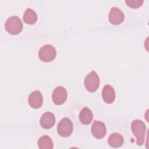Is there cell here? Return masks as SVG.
<instances>
[{"label": "cell", "mask_w": 149, "mask_h": 149, "mask_svg": "<svg viewBox=\"0 0 149 149\" xmlns=\"http://www.w3.org/2000/svg\"><path fill=\"white\" fill-rule=\"evenodd\" d=\"M93 118V112L90 109L87 107L83 108L80 113V121L84 125H88L91 123Z\"/></svg>", "instance_id": "4fadbf2b"}, {"label": "cell", "mask_w": 149, "mask_h": 149, "mask_svg": "<svg viewBox=\"0 0 149 149\" xmlns=\"http://www.w3.org/2000/svg\"><path fill=\"white\" fill-rule=\"evenodd\" d=\"M28 101L31 108L34 109L40 108L42 106L43 102L42 95L39 91L36 90L29 95Z\"/></svg>", "instance_id": "9c48e42d"}, {"label": "cell", "mask_w": 149, "mask_h": 149, "mask_svg": "<svg viewBox=\"0 0 149 149\" xmlns=\"http://www.w3.org/2000/svg\"><path fill=\"white\" fill-rule=\"evenodd\" d=\"M24 22L29 24H33L37 20L36 12L31 8H27L23 15Z\"/></svg>", "instance_id": "5bb4252c"}, {"label": "cell", "mask_w": 149, "mask_h": 149, "mask_svg": "<svg viewBox=\"0 0 149 149\" xmlns=\"http://www.w3.org/2000/svg\"><path fill=\"white\" fill-rule=\"evenodd\" d=\"M91 133L97 139H102L106 134L107 130L105 124L98 120H95L91 128Z\"/></svg>", "instance_id": "ba28073f"}, {"label": "cell", "mask_w": 149, "mask_h": 149, "mask_svg": "<svg viewBox=\"0 0 149 149\" xmlns=\"http://www.w3.org/2000/svg\"><path fill=\"white\" fill-rule=\"evenodd\" d=\"M102 96L104 101L108 103H112L115 99V91L113 88L110 85H105L102 91Z\"/></svg>", "instance_id": "8fae6325"}, {"label": "cell", "mask_w": 149, "mask_h": 149, "mask_svg": "<svg viewBox=\"0 0 149 149\" xmlns=\"http://www.w3.org/2000/svg\"><path fill=\"white\" fill-rule=\"evenodd\" d=\"M126 3L130 8H137L142 5L144 2L143 0H126Z\"/></svg>", "instance_id": "2e32d148"}, {"label": "cell", "mask_w": 149, "mask_h": 149, "mask_svg": "<svg viewBox=\"0 0 149 149\" xmlns=\"http://www.w3.org/2000/svg\"><path fill=\"white\" fill-rule=\"evenodd\" d=\"M67 97V91L62 86H58L53 91L52 98L53 102L56 105L63 104L66 101Z\"/></svg>", "instance_id": "8992f818"}, {"label": "cell", "mask_w": 149, "mask_h": 149, "mask_svg": "<svg viewBox=\"0 0 149 149\" xmlns=\"http://www.w3.org/2000/svg\"><path fill=\"white\" fill-rule=\"evenodd\" d=\"M123 142L124 140L122 136L117 133L111 134L108 139V144L113 148H118L122 146Z\"/></svg>", "instance_id": "7c38bea8"}, {"label": "cell", "mask_w": 149, "mask_h": 149, "mask_svg": "<svg viewBox=\"0 0 149 149\" xmlns=\"http://www.w3.org/2000/svg\"><path fill=\"white\" fill-rule=\"evenodd\" d=\"M131 129L133 134L137 138V144L139 146H142L145 140L146 125L142 120L136 119L132 122Z\"/></svg>", "instance_id": "6da1fadb"}, {"label": "cell", "mask_w": 149, "mask_h": 149, "mask_svg": "<svg viewBox=\"0 0 149 149\" xmlns=\"http://www.w3.org/2000/svg\"><path fill=\"white\" fill-rule=\"evenodd\" d=\"M40 123L41 126L44 129L51 128L55 123V117L54 113L50 112H47L41 116Z\"/></svg>", "instance_id": "30bf717a"}, {"label": "cell", "mask_w": 149, "mask_h": 149, "mask_svg": "<svg viewBox=\"0 0 149 149\" xmlns=\"http://www.w3.org/2000/svg\"><path fill=\"white\" fill-rule=\"evenodd\" d=\"M73 129V123L68 118H63L58 125V133L61 136L63 137L70 136L72 133Z\"/></svg>", "instance_id": "5b68a950"}, {"label": "cell", "mask_w": 149, "mask_h": 149, "mask_svg": "<svg viewBox=\"0 0 149 149\" xmlns=\"http://www.w3.org/2000/svg\"><path fill=\"white\" fill-rule=\"evenodd\" d=\"M56 55V49L50 44L42 46L39 52L38 56L41 61L44 62H49L53 61Z\"/></svg>", "instance_id": "3957f363"}, {"label": "cell", "mask_w": 149, "mask_h": 149, "mask_svg": "<svg viewBox=\"0 0 149 149\" xmlns=\"http://www.w3.org/2000/svg\"><path fill=\"white\" fill-rule=\"evenodd\" d=\"M100 85V78L95 71H91L88 74L84 79V86L87 91L94 92Z\"/></svg>", "instance_id": "277c9868"}, {"label": "cell", "mask_w": 149, "mask_h": 149, "mask_svg": "<svg viewBox=\"0 0 149 149\" xmlns=\"http://www.w3.org/2000/svg\"><path fill=\"white\" fill-rule=\"evenodd\" d=\"M5 30L10 34L16 35L21 32L23 29V23L20 19L16 16L9 17L5 23Z\"/></svg>", "instance_id": "7a4b0ae2"}, {"label": "cell", "mask_w": 149, "mask_h": 149, "mask_svg": "<svg viewBox=\"0 0 149 149\" xmlns=\"http://www.w3.org/2000/svg\"><path fill=\"white\" fill-rule=\"evenodd\" d=\"M125 19L123 12L118 8L112 7L109 13V20L111 23L118 25L122 23Z\"/></svg>", "instance_id": "52a82bcc"}, {"label": "cell", "mask_w": 149, "mask_h": 149, "mask_svg": "<svg viewBox=\"0 0 149 149\" xmlns=\"http://www.w3.org/2000/svg\"><path fill=\"white\" fill-rule=\"evenodd\" d=\"M37 144L40 149H52L54 146L51 139L47 135L41 137L38 140Z\"/></svg>", "instance_id": "9a60e30c"}]
</instances>
